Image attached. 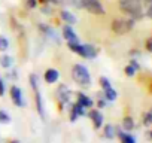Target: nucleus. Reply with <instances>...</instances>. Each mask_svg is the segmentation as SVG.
Returning a JSON list of instances; mask_svg holds the SVG:
<instances>
[{
	"label": "nucleus",
	"instance_id": "nucleus-1",
	"mask_svg": "<svg viewBox=\"0 0 152 143\" xmlns=\"http://www.w3.org/2000/svg\"><path fill=\"white\" fill-rule=\"evenodd\" d=\"M118 8L134 21L143 17V8L140 0H118Z\"/></svg>",
	"mask_w": 152,
	"mask_h": 143
},
{
	"label": "nucleus",
	"instance_id": "nucleus-2",
	"mask_svg": "<svg viewBox=\"0 0 152 143\" xmlns=\"http://www.w3.org/2000/svg\"><path fill=\"white\" fill-rule=\"evenodd\" d=\"M70 73H72V79L78 84L79 87L88 88V87L91 85V75H90L88 69H87L84 64H81V63L73 64Z\"/></svg>",
	"mask_w": 152,
	"mask_h": 143
},
{
	"label": "nucleus",
	"instance_id": "nucleus-3",
	"mask_svg": "<svg viewBox=\"0 0 152 143\" xmlns=\"http://www.w3.org/2000/svg\"><path fill=\"white\" fill-rule=\"evenodd\" d=\"M67 48L75 52L76 55H79L82 58H87V60H91V58H96L99 55V48L91 45V43H67Z\"/></svg>",
	"mask_w": 152,
	"mask_h": 143
},
{
	"label": "nucleus",
	"instance_id": "nucleus-4",
	"mask_svg": "<svg viewBox=\"0 0 152 143\" xmlns=\"http://www.w3.org/2000/svg\"><path fill=\"white\" fill-rule=\"evenodd\" d=\"M134 20L133 18H115L110 24V28L115 34H127L134 28Z\"/></svg>",
	"mask_w": 152,
	"mask_h": 143
},
{
	"label": "nucleus",
	"instance_id": "nucleus-5",
	"mask_svg": "<svg viewBox=\"0 0 152 143\" xmlns=\"http://www.w3.org/2000/svg\"><path fill=\"white\" fill-rule=\"evenodd\" d=\"M81 8L85 9L88 14L97 15V17H102L106 14L104 6L102 5L100 0H81Z\"/></svg>",
	"mask_w": 152,
	"mask_h": 143
},
{
	"label": "nucleus",
	"instance_id": "nucleus-6",
	"mask_svg": "<svg viewBox=\"0 0 152 143\" xmlns=\"http://www.w3.org/2000/svg\"><path fill=\"white\" fill-rule=\"evenodd\" d=\"M55 96H57V100H58V103H60V109H63L66 104L70 103L72 90H70L66 84H60L58 88L55 90Z\"/></svg>",
	"mask_w": 152,
	"mask_h": 143
},
{
	"label": "nucleus",
	"instance_id": "nucleus-7",
	"mask_svg": "<svg viewBox=\"0 0 152 143\" xmlns=\"http://www.w3.org/2000/svg\"><path fill=\"white\" fill-rule=\"evenodd\" d=\"M88 112L84 106H81L78 101H75L70 104V109H69V119L70 122H76V119H78L79 116H85Z\"/></svg>",
	"mask_w": 152,
	"mask_h": 143
},
{
	"label": "nucleus",
	"instance_id": "nucleus-8",
	"mask_svg": "<svg viewBox=\"0 0 152 143\" xmlns=\"http://www.w3.org/2000/svg\"><path fill=\"white\" fill-rule=\"evenodd\" d=\"M61 36H63V39H64L67 43H79V42H81V40H79V36L76 34V31L73 30V26H70V24L63 26V28H61Z\"/></svg>",
	"mask_w": 152,
	"mask_h": 143
},
{
	"label": "nucleus",
	"instance_id": "nucleus-9",
	"mask_svg": "<svg viewBox=\"0 0 152 143\" xmlns=\"http://www.w3.org/2000/svg\"><path fill=\"white\" fill-rule=\"evenodd\" d=\"M9 96H11V100L12 103L17 106V107H24L26 106V101H24V97H23V90L17 85H12L11 90H9Z\"/></svg>",
	"mask_w": 152,
	"mask_h": 143
},
{
	"label": "nucleus",
	"instance_id": "nucleus-10",
	"mask_svg": "<svg viewBox=\"0 0 152 143\" xmlns=\"http://www.w3.org/2000/svg\"><path fill=\"white\" fill-rule=\"evenodd\" d=\"M87 116L91 119V122H93V127L94 128H102L103 127V122H104V116H103V113L99 110V109H93L91 107V110L87 113Z\"/></svg>",
	"mask_w": 152,
	"mask_h": 143
},
{
	"label": "nucleus",
	"instance_id": "nucleus-11",
	"mask_svg": "<svg viewBox=\"0 0 152 143\" xmlns=\"http://www.w3.org/2000/svg\"><path fill=\"white\" fill-rule=\"evenodd\" d=\"M39 30L48 37V39H51L52 42H55V43H60V39H58V34H57V31H55V28H52L49 24H45V23H39Z\"/></svg>",
	"mask_w": 152,
	"mask_h": 143
},
{
	"label": "nucleus",
	"instance_id": "nucleus-12",
	"mask_svg": "<svg viewBox=\"0 0 152 143\" xmlns=\"http://www.w3.org/2000/svg\"><path fill=\"white\" fill-rule=\"evenodd\" d=\"M43 79H45V84L52 85V84H55V82L60 79V72H58L57 69H54V67L46 69L45 73H43Z\"/></svg>",
	"mask_w": 152,
	"mask_h": 143
},
{
	"label": "nucleus",
	"instance_id": "nucleus-13",
	"mask_svg": "<svg viewBox=\"0 0 152 143\" xmlns=\"http://www.w3.org/2000/svg\"><path fill=\"white\" fill-rule=\"evenodd\" d=\"M34 93V106H36V110L37 113L40 115V118H45V109H43V98H42V94H40V90L36 88L33 90Z\"/></svg>",
	"mask_w": 152,
	"mask_h": 143
},
{
	"label": "nucleus",
	"instance_id": "nucleus-14",
	"mask_svg": "<svg viewBox=\"0 0 152 143\" xmlns=\"http://www.w3.org/2000/svg\"><path fill=\"white\" fill-rule=\"evenodd\" d=\"M76 101H78L81 106H84L85 109H91V107L94 106V100L90 98L85 93H81V91L76 94Z\"/></svg>",
	"mask_w": 152,
	"mask_h": 143
},
{
	"label": "nucleus",
	"instance_id": "nucleus-15",
	"mask_svg": "<svg viewBox=\"0 0 152 143\" xmlns=\"http://www.w3.org/2000/svg\"><path fill=\"white\" fill-rule=\"evenodd\" d=\"M60 18H61V21H64L66 24H70V26H73V24L78 23V18H76V15H75L73 12L67 11V9H61V11H60Z\"/></svg>",
	"mask_w": 152,
	"mask_h": 143
},
{
	"label": "nucleus",
	"instance_id": "nucleus-16",
	"mask_svg": "<svg viewBox=\"0 0 152 143\" xmlns=\"http://www.w3.org/2000/svg\"><path fill=\"white\" fill-rule=\"evenodd\" d=\"M116 136L119 137L121 143H136L134 136H131L128 131H121L119 128H116Z\"/></svg>",
	"mask_w": 152,
	"mask_h": 143
},
{
	"label": "nucleus",
	"instance_id": "nucleus-17",
	"mask_svg": "<svg viewBox=\"0 0 152 143\" xmlns=\"http://www.w3.org/2000/svg\"><path fill=\"white\" fill-rule=\"evenodd\" d=\"M103 136L106 139H113L116 136V127H113L112 124H106L104 130H103Z\"/></svg>",
	"mask_w": 152,
	"mask_h": 143
},
{
	"label": "nucleus",
	"instance_id": "nucleus-18",
	"mask_svg": "<svg viewBox=\"0 0 152 143\" xmlns=\"http://www.w3.org/2000/svg\"><path fill=\"white\" fill-rule=\"evenodd\" d=\"M103 97H104L107 101H115L116 97H118V93H116V90H113V88L110 87V88H107V90L103 91Z\"/></svg>",
	"mask_w": 152,
	"mask_h": 143
},
{
	"label": "nucleus",
	"instance_id": "nucleus-19",
	"mask_svg": "<svg viewBox=\"0 0 152 143\" xmlns=\"http://www.w3.org/2000/svg\"><path fill=\"white\" fill-rule=\"evenodd\" d=\"M12 64H14V58L11 55H2L0 57V66L3 69H11Z\"/></svg>",
	"mask_w": 152,
	"mask_h": 143
},
{
	"label": "nucleus",
	"instance_id": "nucleus-20",
	"mask_svg": "<svg viewBox=\"0 0 152 143\" xmlns=\"http://www.w3.org/2000/svg\"><path fill=\"white\" fill-rule=\"evenodd\" d=\"M122 128H124V131H131L134 128V119L131 116H125L122 119Z\"/></svg>",
	"mask_w": 152,
	"mask_h": 143
},
{
	"label": "nucleus",
	"instance_id": "nucleus-21",
	"mask_svg": "<svg viewBox=\"0 0 152 143\" xmlns=\"http://www.w3.org/2000/svg\"><path fill=\"white\" fill-rule=\"evenodd\" d=\"M9 49V40L6 36L0 34V52H6Z\"/></svg>",
	"mask_w": 152,
	"mask_h": 143
},
{
	"label": "nucleus",
	"instance_id": "nucleus-22",
	"mask_svg": "<svg viewBox=\"0 0 152 143\" xmlns=\"http://www.w3.org/2000/svg\"><path fill=\"white\" fill-rule=\"evenodd\" d=\"M99 84H100V87H102V90H103V91L112 87L110 81H109V79H107L106 76H100V79H99Z\"/></svg>",
	"mask_w": 152,
	"mask_h": 143
},
{
	"label": "nucleus",
	"instance_id": "nucleus-23",
	"mask_svg": "<svg viewBox=\"0 0 152 143\" xmlns=\"http://www.w3.org/2000/svg\"><path fill=\"white\" fill-rule=\"evenodd\" d=\"M9 122H11V116L5 110H0V124H9Z\"/></svg>",
	"mask_w": 152,
	"mask_h": 143
},
{
	"label": "nucleus",
	"instance_id": "nucleus-24",
	"mask_svg": "<svg viewBox=\"0 0 152 143\" xmlns=\"http://www.w3.org/2000/svg\"><path fill=\"white\" fill-rule=\"evenodd\" d=\"M124 72H125V75H127V76H130V78H131V76H134V75H136V72H137V70H136L131 64H128V66H125Z\"/></svg>",
	"mask_w": 152,
	"mask_h": 143
},
{
	"label": "nucleus",
	"instance_id": "nucleus-25",
	"mask_svg": "<svg viewBox=\"0 0 152 143\" xmlns=\"http://www.w3.org/2000/svg\"><path fill=\"white\" fill-rule=\"evenodd\" d=\"M106 103H107V100L103 97V94H99V100H97V107H100V109H103V107H106Z\"/></svg>",
	"mask_w": 152,
	"mask_h": 143
},
{
	"label": "nucleus",
	"instance_id": "nucleus-26",
	"mask_svg": "<svg viewBox=\"0 0 152 143\" xmlns=\"http://www.w3.org/2000/svg\"><path fill=\"white\" fill-rule=\"evenodd\" d=\"M42 14L43 15H51V12H52V9H51V3H45V5H42Z\"/></svg>",
	"mask_w": 152,
	"mask_h": 143
},
{
	"label": "nucleus",
	"instance_id": "nucleus-27",
	"mask_svg": "<svg viewBox=\"0 0 152 143\" xmlns=\"http://www.w3.org/2000/svg\"><path fill=\"white\" fill-rule=\"evenodd\" d=\"M39 3V0H26V8L27 9H34Z\"/></svg>",
	"mask_w": 152,
	"mask_h": 143
},
{
	"label": "nucleus",
	"instance_id": "nucleus-28",
	"mask_svg": "<svg viewBox=\"0 0 152 143\" xmlns=\"http://www.w3.org/2000/svg\"><path fill=\"white\" fill-rule=\"evenodd\" d=\"M143 124H145L146 127L152 124V121H151V116H149V112H146V113H143Z\"/></svg>",
	"mask_w": 152,
	"mask_h": 143
},
{
	"label": "nucleus",
	"instance_id": "nucleus-29",
	"mask_svg": "<svg viewBox=\"0 0 152 143\" xmlns=\"http://www.w3.org/2000/svg\"><path fill=\"white\" fill-rule=\"evenodd\" d=\"M145 48H146L148 52H152V37L146 39V42H145Z\"/></svg>",
	"mask_w": 152,
	"mask_h": 143
},
{
	"label": "nucleus",
	"instance_id": "nucleus-30",
	"mask_svg": "<svg viewBox=\"0 0 152 143\" xmlns=\"http://www.w3.org/2000/svg\"><path fill=\"white\" fill-rule=\"evenodd\" d=\"M5 93H6V87H5L3 79L0 78V97H3V96H5Z\"/></svg>",
	"mask_w": 152,
	"mask_h": 143
},
{
	"label": "nucleus",
	"instance_id": "nucleus-31",
	"mask_svg": "<svg viewBox=\"0 0 152 143\" xmlns=\"http://www.w3.org/2000/svg\"><path fill=\"white\" fill-rule=\"evenodd\" d=\"M130 64H131L136 70H140V66H139V63H137V60H136V58H131V60H130Z\"/></svg>",
	"mask_w": 152,
	"mask_h": 143
},
{
	"label": "nucleus",
	"instance_id": "nucleus-32",
	"mask_svg": "<svg viewBox=\"0 0 152 143\" xmlns=\"http://www.w3.org/2000/svg\"><path fill=\"white\" fill-rule=\"evenodd\" d=\"M146 17L152 20V3L149 5V8H148V11H146Z\"/></svg>",
	"mask_w": 152,
	"mask_h": 143
},
{
	"label": "nucleus",
	"instance_id": "nucleus-33",
	"mask_svg": "<svg viewBox=\"0 0 152 143\" xmlns=\"http://www.w3.org/2000/svg\"><path fill=\"white\" fill-rule=\"evenodd\" d=\"M39 2H40L42 5H45V3H51V0H39Z\"/></svg>",
	"mask_w": 152,
	"mask_h": 143
},
{
	"label": "nucleus",
	"instance_id": "nucleus-34",
	"mask_svg": "<svg viewBox=\"0 0 152 143\" xmlns=\"http://www.w3.org/2000/svg\"><path fill=\"white\" fill-rule=\"evenodd\" d=\"M145 3H146V5H151V3H152V0H145Z\"/></svg>",
	"mask_w": 152,
	"mask_h": 143
},
{
	"label": "nucleus",
	"instance_id": "nucleus-35",
	"mask_svg": "<svg viewBox=\"0 0 152 143\" xmlns=\"http://www.w3.org/2000/svg\"><path fill=\"white\" fill-rule=\"evenodd\" d=\"M9 143H20V142H18V140H11Z\"/></svg>",
	"mask_w": 152,
	"mask_h": 143
},
{
	"label": "nucleus",
	"instance_id": "nucleus-36",
	"mask_svg": "<svg viewBox=\"0 0 152 143\" xmlns=\"http://www.w3.org/2000/svg\"><path fill=\"white\" fill-rule=\"evenodd\" d=\"M149 116H151V121H152V109L149 110Z\"/></svg>",
	"mask_w": 152,
	"mask_h": 143
},
{
	"label": "nucleus",
	"instance_id": "nucleus-37",
	"mask_svg": "<svg viewBox=\"0 0 152 143\" xmlns=\"http://www.w3.org/2000/svg\"><path fill=\"white\" fill-rule=\"evenodd\" d=\"M151 139H152V131H151Z\"/></svg>",
	"mask_w": 152,
	"mask_h": 143
}]
</instances>
